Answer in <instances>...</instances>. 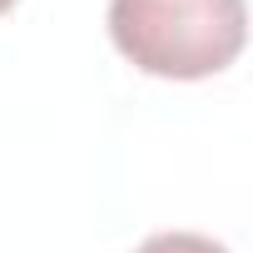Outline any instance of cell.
<instances>
[{
  "label": "cell",
  "mask_w": 253,
  "mask_h": 253,
  "mask_svg": "<svg viewBox=\"0 0 253 253\" xmlns=\"http://www.w3.org/2000/svg\"><path fill=\"white\" fill-rule=\"evenodd\" d=\"M109 40L144 75L209 80L248 40L243 0H109Z\"/></svg>",
  "instance_id": "obj_1"
},
{
  "label": "cell",
  "mask_w": 253,
  "mask_h": 253,
  "mask_svg": "<svg viewBox=\"0 0 253 253\" xmlns=\"http://www.w3.org/2000/svg\"><path fill=\"white\" fill-rule=\"evenodd\" d=\"M134 253H228L218 238H209V233H189V228H169V233H154V238H144Z\"/></svg>",
  "instance_id": "obj_2"
},
{
  "label": "cell",
  "mask_w": 253,
  "mask_h": 253,
  "mask_svg": "<svg viewBox=\"0 0 253 253\" xmlns=\"http://www.w3.org/2000/svg\"><path fill=\"white\" fill-rule=\"evenodd\" d=\"M10 5H15V0H0V15H5V10H10Z\"/></svg>",
  "instance_id": "obj_3"
}]
</instances>
